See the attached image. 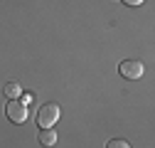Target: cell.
I'll use <instances>...</instances> for the list:
<instances>
[{"instance_id":"6da1fadb","label":"cell","mask_w":155,"mask_h":148,"mask_svg":"<svg viewBox=\"0 0 155 148\" xmlns=\"http://www.w3.org/2000/svg\"><path fill=\"white\" fill-rule=\"evenodd\" d=\"M59 114H62V109L57 106L54 101L42 104L40 111H37V126H40V128H52L57 121H59Z\"/></svg>"},{"instance_id":"7a4b0ae2","label":"cell","mask_w":155,"mask_h":148,"mask_svg":"<svg viewBox=\"0 0 155 148\" xmlns=\"http://www.w3.org/2000/svg\"><path fill=\"white\" fill-rule=\"evenodd\" d=\"M5 114H8V119H10L12 123H25V119H27V106H25V101L10 99L8 106H5Z\"/></svg>"},{"instance_id":"3957f363","label":"cell","mask_w":155,"mask_h":148,"mask_svg":"<svg viewBox=\"0 0 155 148\" xmlns=\"http://www.w3.org/2000/svg\"><path fill=\"white\" fill-rule=\"evenodd\" d=\"M118 72L123 74L126 79H140L143 72H145V67H143V62H138V59H123V62L118 64Z\"/></svg>"},{"instance_id":"277c9868","label":"cell","mask_w":155,"mask_h":148,"mask_svg":"<svg viewBox=\"0 0 155 148\" xmlns=\"http://www.w3.org/2000/svg\"><path fill=\"white\" fill-rule=\"evenodd\" d=\"M40 143L42 146H54L57 143V133L52 128H40Z\"/></svg>"},{"instance_id":"5b68a950","label":"cell","mask_w":155,"mask_h":148,"mask_svg":"<svg viewBox=\"0 0 155 148\" xmlns=\"http://www.w3.org/2000/svg\"><path fill=\"white\" fill-rule=\"evenodd\" d=\"M3 91H5V96H10V99H17V96L22 94V89H20V84H15V82H8Z\"/></svg>"},{"instance_id":"8992f818","label":"cell","mask_w":155,"mask_h":148,"mask_svg":"<svg viewBox=\"0 0 155 148\" xmlns=\"http://www.w3.org/2000/svg\"><path fill=\"white\" fill-rule=\"evenodd\" d=\"M106 148H130V146H128V141H123V138H113V141H108Z\"/></svg>"},{"instance_id":"52a82bcc","label":"cell","mask_w":155,"mask_h":148,"mask_svg":"<svg viewBox=\"0 0 155 148\" xmlns=\"http://www.w3.org/2000/svg\"><path fill=\"white\" fill-rule=\"evenodd\" d=\"M123 3H126V5H140L143 0H123Z\"/></svg>"}]
</instances>
